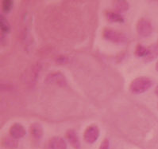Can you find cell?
I'll use <instances>...</instances> for the list:
<instances>
[{
  "label": "cell",
  "mask_w": 158,
  "mask_h": 149,
  "mask_svg": "<svg viewBox=\"0 0 158 149\" xmlns=\"http://www.w3.org/2000/svg\"><path fill=\"white\" fill-rule=\"evenodd\" d=\"M152 85V81L148 77H140L135 78L130 85V91L135 94H141L149 90Z\"/></svg>",
  "instance_id": "1"
},
{
  "label": "cell",
  "mask_w": 158,
  "mask_h": 149,
  "mask_svg": "<svg viewBox=\"0 0 158 149\" xmlns=\"http://www.w3.org/2000/svg\"><path fill=\"white\" fill-rule=\"evenodd\" d=\"M102 37L114 43H124L127 42V36L116 30L111 28H104L102 30Z\"/></svg>",
  "instance_id": "2"
},
{
  "label": "cell",
  "mask_w": 158,
  "mask_h": 149,
  "mask_svg": "<svg viewBox=\"0 0 158 149\" xmlns=\"http://www.w3.org/2000/svg\"><path fill=\"white\" fill-rule=\"evenodd\" d=\"M137 32L141 37H149L152 32V27L151 23L145 18H141L137 23L136 26Z\"/></svg>",
  "instance_id": "3"
},
{
  "label": "cell",
  "mask_w": 158,
  "mask_h": 149,
  "mask_svg": "<svg viewBox=\"0 0 158 149\" xmlns=\"http://www.w3.org/2000/svg\"><path fill=\"white\" fill-rule=\"evenodd\" d=\"M45 82L48 85H55L64 87L67 85V81L64 74L60 72H54L47 75L45 79Z\"/></svg>",
  "instance_id": "4"
},
{
  "label": "cell",
  "mask_w": 158,
  "mask_h": 149,
  "mask_svg": "<svg viewBox=\"0 0 158 149\" xmlns=\"http://www.w3.org/2000/svg\"><path fill=\"white\" fill-rule=\"evenodd\" d=\"M100 131L99 127L95 125H91L85 129L84 133V139L88 143H94L99 137Z\"/></svg>",
  "instance_id": "5"
},
{
  "label": "cell",
  "mask_w": 158,
  "mask_h": 149,
  "mask_svg": "<svg viewBox=\"0 0 158 149\" xmlns=\"http://www.w3.org/2000/svg\"><path fill=\"white\" fill-rule=\"evenodd\" d=\"M26 134V131L24 127L20 124L15 123L10 129V136L18 140L24 137Z\"/></svg>",
  "instance_id": "6"
},
{
  "label": "cell",
  "mask_w": 158,
  "mask_h": 149,
  "mask_svg": "<svg viewBox=\"0 0 158 149\" xmlns=\"http://www.w3.org/2000/svg\"><path fill=\"white\" fill-rule=\"evenodd\" d=\"M65 137L68 140V141L69 142L72 147L74 149H80L81 147V144H80V141L79 140V137L76 134V131L73 130V129H69V130L66 132V134H65Z\"/></svg>",
  "instance_id": "7"
},
{
  "label": "cell",
  "mask_w": 158,
  "mask_h": 149,
  "mask_svg": "<svg viewBox=\"0 0 158 149\" xmlns=\"http://www.w3.org/2000/svg\"><path fill=\"white\" fill-rule=\"evenodd\" d=\"M49 149H67V143L62 137L54 136L48 141Z\"/></svg>",
  "instance_id": "8"
},
{
  "label": "cell",
  "mask_w": 158,
  "mask_h": 149,
  "mask_svg": "<svg viewBox=\"0 0 158 149\" xmlns=\"http://www.w3.org/2000/svg\"><path fill=\"white\" fill-rule=\"evenodd\" d=\"M30 132L32 137L35 140H40L44 134V129L39 123H33L30 127Z\"/></svg>",
  "instance_id": "9"
},
{
  "label": "cell",
  "mask_w": 158,
  "mask_h": 149,
  "mask_svg": "<svg viewBox=\"0 0 158 149\" xmlns=\"http://www.w3.org/2000/svg\"><path fill=\"white\" fill-rule=\"evenodd\" d=\"M158 57V45L152 44L148 47V54L144 58V62H150Z\"/></svg>",
  "instance_id": "10"
},
{
  "label": "cell",
  "mask_w": 158,
  "mask_h": 149,
  "mask_svg": "<svg viewBox=\"0 0 158 149\" xmlns=\"http://www.w3.org/2000/svg\"><path fill=\"white\" fill-rule=\"evenodd\" d=\"M113 7L117 13H124L129 10L130 4L125 0H116L113 1Z\"/></svg>",
  "instance_id": "11"
},
{
  "label": "cell",
  "mask_w": 158,
  "mask_h": 149,
  "mask_svg": "<svg viewBox=\"0 0 158 149\" xmlns=\"http://www.w3.org/2000/svg\"><path fill=\"white\" fill-rule=\"evenodd\" d=\"M105 17L109 22H111V23H124V19L123 18V16L117 12L106 11H105Z\"/></svg>",
  "instance_id": "12"
},
{
  "label": "cell",
  "mask_w": 158,
  "mask_h": 149,
  "mask_svg": "<svg viewBox=\"0 0 158 149\" xmlns=\"http://www.w3.org/2000/svg\"><path fill=\"white\" fill-rule=\"evenodd\" d=\"M2 145L6 149H17L19 146V142L12 136H6L2 140Z\"/></svg>",
  "instance_id": "13"
},
{
  "label": "cell",
  "mask_w": 158,
  "mask_h": 149,
  "mask_svg": "<svg viewBox=\"0 0 158 149\" xmlns=\"http://www.w3.org/2000/svg\"><path fill=\"white\" fill-rule=\"evenodd\" d=\"M0 28L3 33H9L10 31V25L6 18L0 15Z\"/></svg>",
  "instance_id": "14"
},
{
  "label": "cell",
  "mask_w": 158,
  "mask_h": 149,
  "mask_svg": "<svg viewBox=\"0 0 158 149\" xmlns=\"http://www.w3.org/2000/svg\"><path fill=\"white\" fill-rule=\"evenodd\" d=\"M134 54L138 58H145L147 54H148V48L145 47L144 46L141 45V44H138L136 46Z\"/></svg>",
  "instance_id": "15"
},
{
  "label": "cell",
  "mask_w": 158,
  "mask_h": 149,
  "mask_svg": "<svg viewBox=\"0 0 158 149\" xmlns=\"http://www.w3.org/2000/svg\"><path fill=\"white\" fill-rule=\"evenodd\" d=\"M14 2L12 0H3L2 3V11L5 13H9L11 9L13 8Z\"/></svg>",
  "instance_id": "16"
},
{
  "label": "cell",
  "mask_w": 158,
  "mask_h": 149,
  "mask_svg": "<svg viewBox=\"0 0 158 149\" xmlns=\"http://www.w3.org/2000/svg\"><path fill=\"white\" fill-rule=\"evenodd\" d=\"M69 58L67 56H64V55H60L56 58V62L57 64H60V65H63V64L67 63L69 62Z\"/></svg>",
  "instance_id": "17"
},
{
  "label": "cell",
  "mask_w": 158,
  "mask_h": 149,
  "mask_svg": "<svg viewBox=\"0 0 158 149\" xmlns=\"http://www.w3.org/2000/svg\"><path fill=\"white\" fill-rule=\"evenodd\" d=\"M110 147V142L108 139H104L101 143L99 149H109Z\"/></svg>",
  "instance_id": "18"
},
{
  "label": "cell",
  "mask_w": 158,
  "mask_h": 149,
  "mask_svg": "<svg viewBox=\"0 0 158 149\" xmlns=\"http://www.w3.org/2000/svg\"><path fill=\"white\" fill-rule=\"evenodd\" d=\"M155 93H156V95L158 97V85L155 88Z\"/></svg>",
  "instance_id": "19"
},
{
  "label": "cell",
  "mask_w": 158,
  "mask_h": 149,
  "mask_svg": "<svg viewBox=\"0 0 158 149\" xmlns=\"http://www.w3.org/2000/svg\"><path fill=\"white\" fill-rule=\"evenodd\" d=\"M156 70L158 72V62L156 63Z\"/></svg>",
  "instance_id": "20"
},
{
  "label": "cell",
  "mask_w": 158,
  "mask_h": 149,
  "mask_svg": "<svg viewBox=\"0 0 158 149\" xmlns=\"http://www.w3.org/2000/svg\"><path fill=\"white\" fill-rule=\"evenodd\" d=\"M157 45H158V42H157Z\"/></svg>",
  "instance_id": "21"
}]
</instances>
